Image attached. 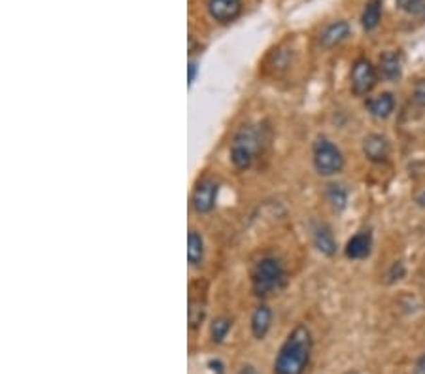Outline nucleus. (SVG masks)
Listing matches in <instances>:
<instances>
[{
	"label": "nucleus",
	"mask_w": 425,
	"mask_h": 374,
	"mask_svg": "<svg viewBox=\"0 0 425 374\" xmlns=\"http://www.w3.org/2000/svg\"><path fill=\"white\" fill-rule=\"evenodd\" d=\"M230 329H233V320H230V318H225V316L216 318V320L212 321V325H210V337H212L214 344H221V342L227 339Z\"/></svg>",
	"instance_id": "obj_18"
},
{
	"label": "nucleus",
	"mask_w": 425,
	"mask_h": 374,
	"mask_svg": "<svg viewBox=\"0 0 425 374\" xmlns=\"http://www.w3.org/2000/svg\"><path fill=\"white\" fill-rule=\"evenodd\" d=\"M416 202H418V206L425 208V191H424V193H421V195L418 197V201H416Z\"/></svg>",
	"instance_id": "obj_27"
},
{
	"label": "nucleus",
	"mask_w": 425,
	"mask_h": 374,
	"mask_svg": "<svg viewBox=\"0 0 425 374\" xmlns=\"http://www.w3.org/2000/svg\"><path fill=\"white\" fill-rule=\"evenodd\" d=\"M405 276V267H402V263H393L391 265V268L388 270V274H386V284H395V282H399V280Z\"/></svg>",
	"instance_id": "obj_22"
},
{
	"label": "nucleus",
	"mask_w": 425,
	"mask_h": 374,
	"mask_svg": "<svg viewBox=\"0 0 425 374\" xmlns=\"http://www.w3.org/2000/svg\"><path fill=\"white\" fill-rule=\"evenodd\" d=\"M187 82L189 85H193L197 80V74H199V65H197V61H189V66H187Z\"/></svg>",
	"instance_id": "obj_23"
},
{
	"label": "nucleus",
	"mask_w": 425,
	"mask_h": 374,
	"mask_svg": "<svg viewBox=\"0 0 425 374\" xmlns=\"http://www.w3.org/2000/svg\"><path fill=\"white\" fill-rule=\"evenodd\" d=\"M272 325V310L266 304H259L252 314L250 327H252V335L255 340H263L269 335Z\"/></svg>",
	"instance_id": "obj_13"
},
{
	"label": "nucleus",
	"mask_w": 425,
	"mask_h": 374,
	"mask_svg": "<svg viewBox=\"0 0 425 374\" xmlns=\"http://www.w3.org/2000/svg\"><path fill=\"white\" fill-rule=\"evenodd\" d=\"M367 110L372 118L388 119L395 110V96L391 93H380L367 101Z\"/></svg>",
	"instance_id": "obj_14"
},
{
	"label": "nucleus",
	"mask_w": 425,
	"mask_h": 374,
	"mask_svg": "<svg viewBox=\"0 0 425 374\" xmlns=\"http://www.w3.org/2000/svg\"><path fill=\"white\" fill-rule=\"evenodd\" d=\"M312 163L319 176L331 178L343 173L346 161L337 144H333L327 138H318L312 148Z\"/></svg>",
	"instance_id": "obj_4"
},
{
	"label": "nucleus",
	"mask_w": 425,
	"mask_h": 374,
	"mask_svg": "<svg viewBox=\"0 0 425 374\" xmlns=\"http://www.w3.org/2000/svg\"><path fill=\"white\" fill-rule=\"evenodd\" d=\"M312 242L314 248L318 249L319 254L325 257H333L337 254V240L335 235L331 231V227L324 221H316L312 223Z\"/></svg>",
	"instance_id": "obj_8"
},
{
	"label": "nucleus",
	"mask_w": 425,
	"mask_h": 374,
	"mask_svg": "<svg viewBox=\"0 0 425 374\" xmlns=\"http://www.w3.org/2000/svg\"><path fill=\"white\" fill-rule=\"evenodd\" d=\"M412 101L418 108H425V77H421V80L414 83Z\"/></svg>",
	"instance_id": "obj_21"
},
{
	"label": "nucleus",
	"mask_w": 425,
	"mask_h": 374,
	"mask_svg": "<svg viewBox=\"0 0 425 374\" xmlns=\"http://www.w3.org/2000/svg\"><path fill=\"white\" fill-rule=\"evenodd\" d=\"M312 356V332L307 325H297L278 350L274 374H304Z\"/></svg>",
	"instance_id": "obj_1"
},
{
	"label": "nucleus",
	"mask_w": 425,
	"mask_h": 374,
	"mask_svg": "<svg viewBox=\"0 0 425 374\" xmlns=\"http://www.w3.org/2000/svg\"><path fill=\"white\" fill-rule=\"evenodd\" d=\"M371 249L372 235L369 231H361L350 238L346 248H344V254H346V257L352 259V261H359V259H365V257L371 256Z\"/></svg>",
	"instance_id": "obj_11"
},
{
	"label": "nucleus",
	"mask_w": 425,
	"mask_h": 374,
	"mask_svg": "<svg viewBox=\"0 0 425 374\" xmlns=\"http://www.w3.org/2000/svg\"><path fill=\"white\" fill-rule=\"evenodd\" d=\"M325 195H327V201H329V204L333 206L335 212H343L344 208L348 206V191L344 189L340 184L327 185Z\"/></svg>",
	"instance_id": "obj_17"
},
{
	"label": "nucleus",
	"mask_w": 425,
	"mask_h": 374,
	"mask_svg": "<svg viewBox=\"0 0 425 374\" xmlns=\"http://www.w3.org/2000/svg\"><path fill=\"white\" fill-rule=\"evenodd\" d=\"M382 6H384L382 0H369L367 2L363 15H361V25L367 32H372L382 21Z\"/></svg>",
	"instance_id": "obj_16"
},
{
	"label": "nucleus",
	"mask_w": 425,
	"mask_h": 374,
	"mask_svg": "<svg viewBox=\"0 0 425 374\" xmlns=\"http://www.w3.org/2000/svg\"><path fill=\"white\" fill-rule=\"evenodd\" d=\"M208 368H210L214 374H225V365L221 359H210V361H208Z\"/></svg>",
	"instance_id": "obj_24"
},
{
	"label": "nucleus",
	"mask_w": 425,
	"mask_h": 374,
	"mask_svg": "<svg viewBox=\"0 0 425 374\" xmlns=\"http://www.w3.org/2000/svg\"><path fill=\"white\" fill-rule=\"evenodd\" d=\"M414 374H425V354L418 357V361L414 365Z\"/></svg>",
	"instance_id": "obj_25"
},
{
	"label": "nucleus",
	"mask_w": 425,
	"mask_h": 374,
	"mask_svg": "<svg viewBox=\"0 0 425 374\" xmlns=\"http://www.w3.org/2000/svg\"><path fill=\"white\" fill-rule=\"evenodd\" d=\"M363 155L371 163H384L390 157V140L384 135L372 132L363 140Z\"/></svg>",
	"instance_id": "obj_9"
},
{
	"label": "nucleus",
	"mask_w": 425,
	"mask_h": 374,
	"mask_svg": "<svg viewBox=\"0 0 425 374\" xmlns=\"http://www.w3.org/2000/svg\"><path fill=\"white\" fill-rule=\"evenodd\" d=\"M218 182L210 176L202 178L197 182L195 189L191 193V206L197 214H210L216 208V201H218Z\"/></svg>",
	"instance_id": "obj_6"
},
{
	"label": "nucleus",
	"mask_w": 425,
	"mask_h": 374,
	"mask_svg": "<svg viewBox=\"0 0 425 374\" xmlns=\"http://www.w3.org/2000/svg\"><path fill=\"white\" fill-rule=\"evenodd\" d=\"M350 32H352V27H350L348 21H335L324 29L321 36H319V46L325 49L337 48L348 38Z\"/></svg>",
	"instance_id": "obj_10"
},
{
	"label": "nucleus",
	"mask_w": 425,
	"mask_h": 374,
	"mask_svg": "<svg viewBox=\"0 0 425 374\" xmlns=\"http://www.w3.org/2000/svg\"><path fill=\"white\" fill-rule=\"evenodd\" d=\"M238 374H259V373H257V368L252 367V365H244V367L238 370Z\"/></svg>",
	"instance_id": "obj_26"
},
{
	"label": "nucleus",
	"mask_w": 425,
	"mask_h": 374,
	"mask_svg": "<svg viewBox=\"0 0 425 374\" xmlns=\"http://www.w3.org/2000/svg\"><path fill=\"white\" fill-rule=\"evenodd\" d=\"M263 132L255 125H244L230 142V161L236 170H248L263 149Z\"/></svg>",
	"instance_id": "obj_2"
},
{
	"label": "nucleus",
	"mask_w": 425,
	"mask_h": 374,
	"mask_svg": "<svg viewBox=\"0 0 425 374\" xmlns=\"http://www.w3.org/2000/svg\"><path fill=\"white\" fill-rule=\"evenodd\" d=\"M378 74L384 77L386 82H399L402 76L401 55L395 54V51H386V54L380 55Z\"/></svg>",
	"instance_id": "obj_12"
},
{
	"label": "nucleus",
	"mask_w": 425,
	"mask_h": 374,
	"mask_svg": "<svg viewBox=\"0 0 425 374\" xmlns=\"http://www.w3.org/2000/svg\"><path fill=\"white\" fill-rule=\"evenodd\" d=\"M187 261L191 267H201L202 261H204V238L197 231H189Z\"/></svg>",
	"instance_id": "obj_15"
},
{
	"label": "nucleus",
	"mask_w": 425,
	"mask_h": 374,
	"mask_svg": "<svg viewBox=\"0 0 425 374\" xmlns=\"http://www.w3.org/2000/svg\"><path fill=\"white\" fill-rule=\"evenodd\" d=\"M288 274L276 257H261L252 268V287L257 297H269L285 285Z\"/></svg>",
	"instance_id": "obj_3"
},
{
	"label": "nucleus",
	"mask_w": 425,
	"mask_h": 374,
	"mask_svg": "<svg viewBox=\"0 0 425 374\" xmlns=\"http://www.w3.org/2000/svg\"><path fill=\"white\" fill-rule=\"evenodd\" d=\"M208 13L219 25H229L240 18L242 0H208Z\"/></svg>",
	"instance_id": "obj_7"
},
{
	"label": "nucleus",
	"mask_w": 425,
	"mask_h": 374,
	"mask_svg": "<svg viewBox=\"0 0 425 374\" xmlns=\"http://www.w3.org/2000/svg\"><path fill=\"white\" fill-rule=\"evenodd\" d=\"M378 82V70L376 66L372 65L371 59L367 57H359L352 65V72H350V85H352V93L355 96L369 95L374 85Z\"/></svg>",
	"instance_id": "obj_5"
},
{
	"label": "nucleus",
	"mask_w": 425,
	"mask_h": 374,
	"mask_svg": "<svg viewBox=\"0 0 425 374\" xmlns=\"http://www.w3.org/2000/svg\"><path fill=\"white\" fill-rule=\"evenodd\" d=\"M397 8L408 15H424L425 0H395Z\"/></svg>",
	"instance_id": "obj_20"
},
{
	"label": "nucleus",
	"mask_w": 425,
	"mask_h": 374,
	"mask_svg": "<svg viewBox=\"0 0 425 374\" xmlns=\"http://www.w3.org/2000/svg\"><path fill=\"white\" fill-rule=\"evenodd\" d=\"M204 318H207V304H204V301L191 299L189 301V327L199 329L204 323Z\"/></svg>",
	"instance_id": "obj_19"
}]
</instances>
